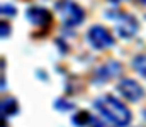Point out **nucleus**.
I'll return each instance as SVG.
<instances>
[{"instance_id": "obj_1", "label": "nucleus", "mask_w": 146, "mask_h": 127, "mask_svg": "<svg viewBox=\"0 0 146 127\" xmlns=\"http://www.w3.org/2000/svg\"><path fill=\"white\" fill-rule=\"evenodd\" d=\"M94 105L114 126H117V127L129 126V122H131V112H129V109L121 100H117V98H114L110 95H104V97H99Z\"/></svg>"}, {"instance_id": "obj_2", "label": "nucleus", "mask_w": 146, "mask_h": 127, "mask_svg": "<svg viewBox=\"0 0 146 127\" xmlns=\"http://www.w3.org/2000/svg\"><path fill=\"white\" fill-rule=\"evenodd\" d=\"M107 17H110L114 20L115 32L119 34V38L129 39V38L136 36L139 24L133 15H129V14H126L122 10H115V12H107Z\"/></svg>"}, {"instance_id": "obj_3", "label": "nucleus", "mask_w": 146, "mask_h": 127, "mask_svg": "<svg viewBox=\"0 0 146 127\" xmlns=\"http://www.w3.org/2000/svg\"><path fill=\"white\" fill-rule=\"evenodd\" d=\"M56 10L60 12V17H61V22L66 26V27H75V26H80L85 19V12L83 9L75 3L72 0H61L58 2L56 5Z\"/></svg>"}, {"instance_id": "obj_4", "label": "nucleus", "mask_w": 146, "mask_h": 127, "mask_svg": "<svg viewBox=\"0 0 146 127\" xmlns=\"http://www.w3.org/2000/svg\"><path fill=\"white\" fill-rule=\"evenodd\" d=\"M87 41L94 49H107L114 44V38L109 31L102 26H92L87 32Z\"/></svg>"}, {"instance_id": "obj_5", "label": "nucleus", "mask_w": 146, "mask_h": 127, "mask_svg": "<svg viewBox=\"0 0 146 127\" xmlns=\"http://www.w3.org/2000/svg\"><path fill=\"white\" fill-rule=\"evenodd\" d=\"M117 91H119L126 100H129V102H138V100H141L143 95H145V90L139 86V83L134 82V80H131V78L121 80L119 85H117Z\"/></svg>"}, {"instance_id": "obj_6", "label": "nucleus", "mask_w": 146, "mask_h": 127, "mask_svg": "<svg viewBox=\"0 0 146 127\" xmlns=\"http://www.w3.org/2000/svg\"><path fill=\"white\" fill-rule=\"evenodd\" d=\"M122 71V64L119 61H109L106 64H102L97 71H95V82H107L110 78H115L117 75H121Z\"/></svg>"}, {"instance_id": "obj_7", "label": "nucleus", "mask_w": 146, "mask_h": 127, "mask_svg": "<svg viewBox=\"0 0 146 127\" xmlns=\"http://www.w3.org/2000/svg\"><path fill=\"white\" fill-rule=\"evenodd\" d=\"M27 19L31 24H34L37 27H42V26H49L51 24V12H48L46 9L42 7H29L27 12H26Z\"/></svg>"}, {"instance_id": "obj_8", "label": "nucleus", "mask_w": 146, "mask_h": 127, "mask_svg": "<svg viewBox=\"0 0 146 127\" xmlns=\"http://www.w3.org/2000/svg\"><path fill=\"white\" fill-rule=\"evenodd\" d=\"M17 110H19V105H17V100H15V98L7 97V98L2 100V117H3V119L15 115Z\"/></svg>"}, {"instance_id": "obj_9", "label": "nucleus", "mask_w": 146, "mask_h": 127, "mask_svg": "<svg viewBox=\"0 0 146 127\" xmlns=\"http://www.w3.org/2000/svg\"><path fill=\"white\" fill-rule=\"evenodd\" d=\"M72 122H73L76 127H85L88 122H94V119H92V115H90L88 112H85V110H80L78 114H75V115L72 117Z\"/></svg>"}, {"instance_id": "obj_10", "label": "nucleus", "mask_w": 146, "mask_h": 127, "mask_svg": "<svg viewBox=\"0 0 146 127\" xmlns=\"http://www.w3.org/2000/svg\"><path fill=\"white\" fill-rule=\"evenodd\" d=\"M133 66H134V70H136L143 78H146V56L145 54L136 56V58L133 59Z\"/></svg>"}, {"instance_id": "obj_11", "label": "nucleus", "mask_w": 146, "mask_h": 127, "mask_svg": "<svg viewBox=\"0 0 146 127\" xmlns=\"http://www.w3.org/2000/svg\"><path fill=\"white\" fill-rule=\"evenodd\" d=\"M2 14L3 15H9V17H14L15 14H17V10H15V7L12 5V3H2Z\"/></svg>"}, {"instance_id": "obj_12", "label": "nucleus", "mask_w": 146, "mask_h": 127, "mask_svg": "<svg viewBox=\"0 0 146 127\" xmlns=\"http://www.w3.org/2000/svg\"><path fill=\"white\" fill-rule=\"evenodd\" d=\"M54 107H56L58 110H70V109H73V103H68V102H65V100H56Z\"/></svg>"}, {"instance_id": "obj_13", "label": "nucleus", "mask_w": 146, "mask_h": 127, "mask_svg": "<svg viewBox=\"0 0 146 127\" xmlns=\"http://www.w3.org/2000/svg\"><path fill=\"white\" fill-rule=\"evenodd\" d=\"M9 31H10V26H9V24H5V20H3V22H2V38L9 36Z\"/></svg>"}, {"instance_id": "obj_14", "label": "nucleus", "mask_w": 146, "mask_h": 127, "mask_svg": "<svg viewBox=\"0 0 146 127\" xmlns=\"http://www.w3.org/2000/svg\"><path fill=\"white\" fill-rule=\"evenodd\" d=\"M92 126H94V127H110L109 124H106V122H102V120H97V119H94Z\"/></svg>"}, {"instance_id": "obj_15", "label": "nucleus", "mask_w": 146, "mask_h": 127, "mask_svg": "<svg viewBox=\"0 0 146 127\" xmlns=\"http://www.w3.org/2000/svg\"><path fill=\"white\" fill-rule=\"evenodd\" d=\"M109 2H112V3H119V2H122V0H109Z\"/></svg>"}, {"instance_id": "obj_16", "label": "nucleus", "mask_w": 146, "mask_h": 127, "mask_svg": "<svg viewBox=\"0 0 146 127\" xmlns=\"http://www.w3.org/2000/svg\"><path fill=\"white\" fill-rule=\"evenodd\" d=\"M138 2H139V3H146V0H138Z\"/></svg>"}]
</instances>
